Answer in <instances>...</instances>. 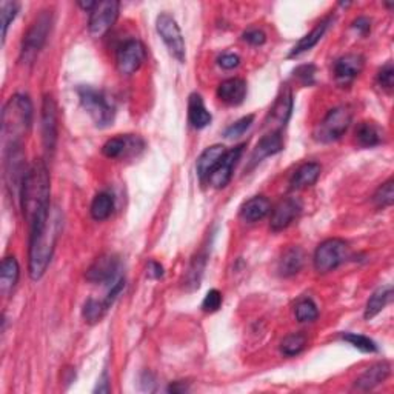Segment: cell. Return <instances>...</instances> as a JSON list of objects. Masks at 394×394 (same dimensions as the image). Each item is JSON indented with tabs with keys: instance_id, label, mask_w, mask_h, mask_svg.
<instances>
[{
	"instance_id": "9c48e42d",
	"label": "cell",
	"mask_w": 394,
	"mask_h": 394,
	"mask_svg": "<svg viewBox=\"0 0 394 394\" xmlns=\"http://www.w3.org/2000/svg\"><path fill=\"white\" fill-rule=\"evenodd\" d=\"M120 4L116 0H105L98 2L90 13L88 30L93 37H102L107 34L119 17Z\"/></svg>"
},
{
	"instance_id": "8992f818",
	"label": "cell",
	"mask_w": 394,
	"mask_h": 394,
	"mask_svg": "<svg viewBox=\"0 0 394 394\" xmlns=\"http://www.w3.org/2000/svg\"><path fill=\"white\" fill-rule=\"evenodd\" d=\"M353 114L348 107H336L328 111L323 120L313 131V138L321 143L339 140L351 125Z\"/></svg>"
},
{
	"instance_id": "836d02e7",
	"label": "cell",
	"mask_w": 394,
	"mask_h": 394,
	"mask_svg": "<svg viewBox=\"0 0 394 394\" xmlns=\"http://www.w3.org/2000/svg\"><path fill=\"white\" fill-rule=\"evenodd\" d=\"M342 339L345 342H348L350 345H353L354 348H358L362 353H376L378 351L376 342L367 338V336H362L358 333H345V334H342Z\"/></svg>"
},
{
	"instance_id": "5bb4252c",
	"label": "cell",
	"mask_w": 394,
	"mask_h": 394,
	"mask_svg": "<svg viewBox=\"0 0 394 394\" xmlns=\"http://www.w3.org/2000/svg\"><path fill=\"white\" fill-rule=\"evenodd\" d=\"M41 128L46 155H53L57 143V133H59L57 130H59V125H57V105L51 94L43 95Z\"/></svg>"
},
{
	"instance_id": "277c9868",
	"label": "cell",
	"mask_w": 394,
	"mask_h": 394,
	"mask_svg": "<svg viewBox=\"0 0 394 394\" xmlns=\"http://www.w3.org/2000/svg\"><path fill=\"white\" fill-rule=\"evenodd\" d=\"M79 100L83 110L98 128H107L113 123L116 116V107L102 90H95L93 86H79Z\"/></svg>"
},
{
	"instance_id": "ffe728a7",
	"label": "cell",
	"mask_w": 394,
	"mask_h": 394,
	"mask_svg": "<svg viewBox=\"0 0 394 394\" xmlns=\"http://www.w3.org/2000/svg\"><path fill=\"white\" fill-rule=\"evenodd\" d=\"M333 21H334V16L325 17L322 22H319V24H317L313 28L311 33L304 36L302 39L293 46V50L290 51V54H288V57H290V59H293V57H297V56H301V54H304L306 51H310L313 46H316L317 43L321 42V39L325 36V33L328 31V28L333 24Z\"/></svg>"
},
{
	"instance_id": "bcb514c9",
	"label": "cell",
	"mask_w": 394,
	"mask_h": 394,
	"mask_svg": "<svg viewBox=\"0 0 394 394\" xmlns=\"http://www.w3.org/2000/svg\"><path fill=\"white\" fill-rule=\"evenodd\" d=\"M147 274L151 277V279H160L163 276V266L155 261H151L148 264V271Z\"/></svg>"
},
{
	"instance_id": "ee69618b",
	"label": "cell",
	"mask_w": 394,
	"mask_h": 394,
	"mask_svg": "<svg viewBox=\"0 0 394 394\" xmlns=\"http://www.w3.org/2000/svg\"><path fill=\"white\" fill-rule=\"evenodd\" d=\"M353 28L356 31H358L359 34L362 36H367L370 31H371V22L370 19L367 17H358L356 21L353 22Z\"/></svg>"
},
{
	"instance_id": "7bdbcfd3",
	"label": "cell",
	"mask_w": 394,
	"mask_h": 394,
	"mask_svg": "<svg viewBox=\"0 0 394 394\" xmlns=\"http://www.w3.org/2000/svg\"><path fill=\"white\" fill-rule=\"evenodd\" d=\"M217 63L220 68H224V70H233L236 68V66H239L240 63V57L237 54H232V53H228V54H222L217 59Z\"/></svg>"
},
{
	"instance_id": "484cf974",
	"label": "cell",
	"mask_w": 394,
	"mask_h": 394,
	"mask_svg": "<svg viewBox=\"0 0 394 394\" xmlns=\"http://www.w3.org/2000/svg\"><path fill=\"white\" fill-rule=\"evenodd\" d=\"M271 211V204L265 196H254L248 199L240 208V217L245 222L254 224L257 220H262Z\"/></svg>"
},
{
	"instance_id": "60d3db41",
	"label": "cell",
	"mask_w": 394,
	"mask_h": 394,
	"mask_svg": "<svg viewBox=\"0 0 394 394\" xmlns=\"http://www.w3.org/2000/svg\"><path fill=\"white\" fill-rule=\"evenodd\" d=\"M316 66L314 65H302L294 70V78L299 81L304 86H310L314 83Z\"/></svg>"
},
{
	"instance_id": "7402d4cb",
	"label": "cell",
	"mask_w": 394,
	"mask_h": 394,
	"mask_svg": "<svg viewBox=\"0 0 394 394\" xmlns=\"http://www.w3.org/2000/svg\"><path fill=\"white\" fill-rule=\"evenodd\" d=\"M358 145L362 148H374L380 145L385 138V133L376 122H361L354 131Z\"/></svg>"
},
{
	"instance_id": "4dcf8cb0",
	"label": "cell",
	"mask_w": 394,
	"mask_h": 394,
	"mask_svg": "<svg viewBox=\"0 0 394 394\" xmlns=\"http://www.w3.org/2000/svg\"><path fill=\"white\" fill-rule=\"evenodd\" d=\"M306 342H309V339H306L304 333H291L281 342V351L288 358H293V356L301 354L305 350Z\"/></svg>"
},
{
	"instance_id": "4316f807",
	"label": "cell",
	"mask_w": 394,
	"mask_h": 394,
	"mask_svg": "<svg viewBox=\"0 0 394 394\" xmlns=\"http://www.w3.org/2000/svg\"><path fill=\"white\" fill-rule=\"evenodd\" d=\"M321 165L316 162H306L294 171V175L290 179V187L291 190H304L313 187L317 179L321 176Z\"/></svg>"
},
{
	"instance_id": "f546056e",
	"label": "cell",
	"mask_w": 394,
	"mask_h": 394,
	"mask_svg": "<svg viewBox=\"0 0 394 394\" xmlns=\"http://www.w3.org/2000/svg\"><path fill=\"white\" fill-rule=\"evenodd\" d=\"M113 209H114L113 196L108 193H99L93 199L90 211H91V216L94 220H99V222H102V220H107L113 214Z\"/></svg>"
},
{
	"instance_id": "3957f363",
	"label": "cell",
	"mask_w": 394,
	"mask_h": 394,
	"mask_svg": "<svg viewBox=\"0 0 394 394\" xmlns=\"http://www.w3.org/2000/svg\"><path fill=\"white\" fill-rule=\"evenodd\" d=\"M33 123V103L25 94H14L5 103L2 113L4 151L22 147Z\"/></svg>"
},
{
	"instance_id": "1f68e13d",
	"label": "cell",
	"mask_w": 394,
	"mask_h": 394,
	"mask_svg": "<svg viewBox=\"0 0 394 394\" xmlns=\"http://www.w3.org/2000/svg\"><path fill=\"white\" fill-rule=\"evenodd\" d=\"M108 309H110V306L107 305V302H105V301L88 299L83 304L82 316L88 323H98V322H100V319L105 316V313H107Z\"/></svg>"
},
{
	"instance_id": "83f0119b",
	"label": "cell",
	"mask_w": 394,
	"mask_h": 394,
	"mask_svg": "<svg viewBox=\"0 0 394 394\" xmlns=\"http://www.w3.org/2000/svg\"><path fill=\"white\" fill-rule=\"evenodd\" d=\"M188 119H190V123L193 125L196 130H204L211 123V120H213L209 111L205 108L204 99H202V95L197 93H193L190 95Z\"/></svg>"
},
{
	"instance_id": "7a4b0ae2",
	"label": "cell",
	"mask_w": 394,
	"mask_h": 394,
	"mask_svg": "<svg viewBox=\"0 0 394 394\" xmlns=\"http://www.w3.org/2000/svg\"><path fill=\"white\" fill-rule=\"evenodd\" d=\"M50 172L43 160H36L28 168L21 190V205L30 227L50 214Z\"/></svg>"
},
{
	"instance_id": "e575fe53",
	"label": "cell",
	"mask_w": 394,
	"mask_h": 394,
	"mask_svg": "<svg viewBox=\"0 0 394 394\" xmlns=\"http://www.w3.org/2000/svg\"><path fill=\"white\" fill-rule=\"evenodd\" d=\"M294 314L299 322H313L319 316V310L311 299H302L296 304Z\"/></svg>"
},
{
	"instance_id": "e0dca14e",
	"label": "cell",
	"mask_w": 394,
	"mask_h": 394,
	"mask_svg": "<svg viewBox=\"0 0 394 394\" xmlns=\"http://www.w3.org/2000/svg\"><path fill=\"white\" fill-rule=\"evenodd\" d=\"M365 59L361 54H345L334 63V78L341 85L351 83L362 73Z\"/></svg>"
},
{
	"instance_id": "cb8c5ba5",
	"label": "cell",
	"mask_w": 394,
	"mask_h": 394,
	"mask_svg": "<svg viewBox=\"0 0 394 394\" xmlns=\"http://www.w3.org/2000/svg\"><path fill=\"white\" fill-rule=\"evenodd\" d=\"M225 152H227V148L224 145L208 147L204 152H202L197 159V163H196L197 176L202 182L208 180L209 175L217 167V163L220 162V159L224 157Z\"/></svg>"
},
{
	"instance_id": "8fae6325",
	"label": "cell",
	"mask_w": 394,
	"mask_h": 394,
	"mask_svg": "<svg viewBox=\"0 0 394 394\" xmlns=\"http://www.w3.org/2000/svg\"><path fill=\"white\" fill-rule=\"evenodd\" d=\"M120 271V261L116 254H102L99 256L93 265L86 271V281L91 284H102V285H113L122 277Z\"/></svg>"
},
{
	"instance_id": "8d00e7d4",
	"label": "cell",
	"mask_w": 394,
	"mask_h": 394,
	"mask_svg": "<svg viewBox=\"0 0 394 394\" xmlns=\"http://www.w3.org/2000/svg\"><path fill=\"white\" fill-rule=\"evenodd\" d=\"M205 262H207L205 254H197L193 259V262H191L190 270L187 273V285H191L193 288L199 286L202 273H204V268H205Z\"/></svg>"
},
{
	"instance_id": "d4e9b609",
	"label": "cell",
	"mask_w": 394,
	"mask_h": 394,
	"mask_svg": "<svg viewBox=\"0 0 394 394\" xmlns=\"http://www.w3.org/2000/svg\"><path fill=\"white\" fill-rule=\"evenodd\" d=\"M19 276H21V266H19L17 259L9 256L5 257L0 265V293L8 297L13 293L19 282Z\"/></svg>"
},
{
	"instance_id": "ab89813d",
	"label": "cell",
	"mask_w": 394,
	"mask_h": 394,
	"mask_svg": "<svg viewBox=\"0 0 394 394\" xmlns=\"http://www.w3.org/2000/svg\"><path fill=\"white\" fill-rule=\"evenodd\" d=\"M378 82L383 90H387V91L393 90V86H394V68H393L391 62H388V63H385L382 66L379 74H378Z\"/></svg>"
},
{
	"instance_id": "52a82bcc",
	"label": "cell",
	"mask_w": 394,
	"mask_h": 394,
	"mask_svg": "<svg viewBox=\"0 0 394 394\" xmlns=\"http://www.w3.org/2000/svg\"><path fill=\"white\" fill-rule=\"evenodd\" d=\"M350 256L348 244L343 239H326L316 248L314 252V268L317 273L326 274L341 266Z\"/></svg>"
},
{
	"instance_id": "f6af8a7d",
	"label": "cell",
	"mask_w": 394,
	"mask_h": 394,
	"mask_svg": "<svg viewBox=\"0 0 394 394\" xmlns=\"http://www.w3.org/2000/svg\"><path fill=\"white\" fill-rule=\"evenodd\" d=\"M94 393H110V379H108L107 371H105L99 378L98 385H95V388H94Z\"/></svg>"
},
{
	"instance_id": "603a6c76",
	"label": "cell",
	"mask_w": 394,
	"mask_h": 394,
	"mask_svg": "<svg viewBox=\"0 0 394 394\" xmlns=\"http://www.w3.org/2000/svg\"><path fill=\"white\" fill-rule=\"evenodd\" d=\"M305 264V253L301 247L286 248L282 257L279 259L277 271L282 277H291L302 270Z\"/></svg>"
},
{
	"instance_id": "30bf717a",
	"label": "cell",
	"mask_w": 394,
	"mask_h": 394,
	"mask_svg": "<svg viewBox=\"0 0 394 394\" xmlns=\"http://www.w3.org/2000/svg\"><path fill=\"white\" fill-rule=\"evenodd\" d=\"M291 111H293V93L290 86L285 83L282 85V88L279 91L273 107L265 119V128L268 130V133H276V131L282 133L285 125L291 118Z\"/></svg>"
},
{
	"instance_id": "d6a6232c",
	"label": "cell",
	"mask_w": 394,
	"mask_h": 394,
	"mask_svg": "<svg viewBox=\"0 0 394 394\" xmlns=\"http://www.w3.org/2000/svg\"><path fill=\"white\" fill-rule=\"evenodd\" d=\"M373 202L374 205L378 208H388L393 205L394 202V180L388 179L385 184H382L376 193L373 196Z\"/></svg>"
},
{
	"instance_id": "ba28073f",
	"label": "cell",
	"mask_w": 394,
	"mask_h": 394,
	"mask_svg": "<svg viewBox=\"0 0 394 394\" xmlns=\"http://www.w3.org/2000/svg\"><path fill=\"white\" fill-rule=\"evenodd\" d=\"M156 30L163 43L167 45L170 54L180 63H184L187 59L185 41L176 19L168 13H160L156 19Z\"/></svg>"
},
{
	"instance_id": "7dc6e473",
	"label": "cell",
	"mask_w": 394,
	"mask_h": 394,
	"mask_svg": "<svg viewBox=\"0 0 394 394\" xmlns=\"http://www.w3.org/2000/svg\"><path fill=\"white\" fill-rule=\"evenodd\" d=\"M170 393H185L188 391V385H185L184 382H175L168 387Z\"/></svg>"
},
{
	"instance_id": "7c38bea8",
	"label": "cell",
	"mask_w": 394,
	"mask_h": 394,
	"mask_svg": "<svg viewBox=\"0 0 394 394\" xmlns=\"http://www.w3.org/2000/svg\"><path fill=\"white\" fill-rule=\"evenodd\" d=\"M145 148V142L142 138L134 134H125V136L111 138L103 143L102 152L108 159H125L138 156Z\"/></svg>"
},
{
	"instance_id": "9a60e30c",
	"label": "cell",
	"mask_w": 394,
	"mask_h": 394,
	"mask_svg": "<svg viewBox=\"0 0 394 394\" xmlns=\"http://www.w3.org/2000/svg\"><path fill=\"white\" fill-rule=\"evenodd\" d=\"M302 213V202L296 197H285L279 200V204L271 211L270 228L277 233L290 227Z\"/></svg>"
},
{
	"instance_id": "b9f144b4",
	"label": "cell",
	"mask_w": 394,
	"mask_h": 394,
	"mask_svg": "<svg viewBox=\"0 0 394 394\" xmlns=\"http://www.w3.org/2000/svg\"><path fill=\"white\" fill-rule=\"evenodd\" d=\"M242 39L253 46H261L266 42V36L262 30H248L242 34Z\"/></svg>"
},
{
	"instance_id": "74e56055",
	"label": "cell",
	"mask_w": 394,
	"mask_h": 394,
	"mask_svg": "<svg viewBox=\"0 0 394 394\" xmlns=\"http://www.w3.org/2000/svg\"><path fill=\"white\" fill-rule=\"evenodd\" d=\"M253 122H254V116H253V114H248V116L239 119L233 125H229V127L225 130L224 136L227 139H236V138L244 136L245 131L253 125Z\"/></svg>"
},
{
	"instance_id": "6da1fadb",
	"label": "cell",
	"mask_w": 394,
	"mask_h": 394,
	"mask_svg": "<svg viewBox=\"0 0 394 394\" xmlns=\"http://www.w3.org/2000/svg\"><path fill=\"white\" fill-rule=\"evenodd\" d=\"M61 229L62 216L59 209L50 211V214L30 227V277L33 281H39L45 274Z\"/></svg>"
},
{
	"instance_id": "c3c4849f",
	"label": "cell",
	"mask_w": 394,
	"mask_h": 394,
	"mask_svg": "<svg viewBox=\"0 0 394 394\" xmlns=\"http://www.w3.org/2000/svg\"><path fill=\"white\" fill-rule=\"evenodd\" d=\"M95 4H98V2H79V6H81L82 9H85V11L91 13V11H93V8L95 6Z\"/></svg>"
},
{
	"instance_id": "5b68a950",
	"label": "cell",
	"mask_w": 394,
	"mask_h": 394,
	"mask_svg": "<svg viewBox=\"0 0 394 394\" xmlns=\"http://www.w3.org/2000/svg\"><path fill=\"white\" fill-rule=\"evenodd\" d=\"M53 28V11L51 9H45L41 11L39 16L34 19L30 30L26 31L22 41V50H21V61L24 63H31L41 53L43 48L48 36L51 33Z\"/></svg>"
},
{
	"instance_id": "4fadbf2b",
	"label": "cell",
	"mask_w": 394,
	"mask_h": 394,
	"mask_svg": "<svg viewBox=\"0 0 394 394\" xmlns=\"http://www.w3.org/2000/svg\"><path fill=\"white\" fill-rule=\"evenodd\" d=\"M145 57H147V50L140 41H136V39L127 41L118 50V56H116L118 70L123 76H131L140 68L143 62H145Z\"/></svg>"
},
{
	"instance_id": "44dd1931",
	"label": "cell",
	"mask_w": 394,
	"mask_h": 394,
	"mask_svg": "<svg viewBox=\"0 0 394 394\" xmlns=\"http://www.w3.org/2000/svg\"><path fill=\"white\" fill-rule=\"evenodd\" d=\"M217 98L227 105L237 107L247 98V82L244 79H228L219 85Z\"/></svg>"
},
{
	"instance_id": "ac0fdd59",
	"label": "cell",
	"mask_w": 394,
	"mask_h": 394,
	"mask_svg": "<svg viewBox=\"0 0 394 394\" xmlns=\"http://www.w3.org/2000/svg\"><path fill=\"white\" fill-rule=\"evenodd\" d=\"M284 150V139H282V133L276 131V133H265L262 139L257 142V145L253 151L252 159H249V165L248 170H253L256 165H259L264 159L277 155Z\"/></svg>"
},
{
	"instance_id": "f1b7e54d",
	"label": "cell",
	"mask_w": 394,
	"mask_h": 394,
	"mask_svg": "<svg viewBox=\"0 0 394 394\" xmlns=\"http://www.w3.org/2000/svg\"><path fill=\"white\" fill-rule=\"evenodd\" d=\"M391 297H393V286L391 285H385V286L378 288V290L370 296L367 305H365V313H363L365 319L370 321V319H373V317H376L388 305V302L391 301Z\"/></svg>"
},
{
	"instance_id": "d6986e66",
	"label": "cell",
	"mask_w": 394,
	"mask_h": 394,
	"mask_svg": "<svg viewBox=\"0 0 394 394\" xmlns=\"http://www.w3.org/2000/svg\"><path fill=\"white\" fill-rule=\"evenodd\" d=\"M391 373V365L387 361H382L371 365L370 368L365 370L361 376L356 379L353 390L356 391H371L385 382Z\"/></svg>"
},
{
	"instance_id": "2e32d148",
	"label": "cell",
	"mask_w": 394,
	"mask_h": 394,
	"mask_svg": "<svg viewBox=\"0 0 394 394\" xmlns=\"http://www.w3.org/2000/svg\"><path fill=\"white\" fill-rule=\"evenodd\" d=\"M244 148L245 145H237L232 150H227L224 157L220 159L217 167L213 170V172H211L208 177L211 187L220 190V188H225L229 184V180L233 177L234 167L237 165L240 156H242Z\"/></svg>"
},
{
	"instance_id": "f35d334b",
	"label": "cell",
	"mask_w": 394,
	"mask_h": 394,
	"mask_svg": "<svg viewBox=\"0 0 394 394\" xmlns=\"http://www.w3.org/2000/svg\"><path fill=\"white\" fill-rule=\"evenodd\" d=\"M222 302H224L222 293L219 290H209L205 296L204 302H202V310L205 313H214L220 309V306H222Z\"/></svg>"
},
{
	"instance_id": "d590c367",
	"label": "cell",
	"mask_w": 394,
	"mask_h": 394,
	"mask_svg": "<svg viewBox=\"0 0 394 394\" xmlns=\"http://www.w3.org/2000/svg\"><path fill=\"white\" fill-rule=\"evenodd\" d=\"M17 13H19V4L8 2V0H4V2L0 4V16H2V41L4 42L6 39L8 28L13 24Z\"/></svg>"
}]
</instances>
